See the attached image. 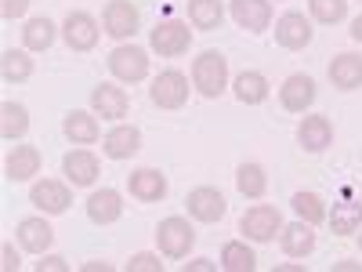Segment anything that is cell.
<instances>
[{
  "label": "cell",
  "instance_id": "cell-30",
  "mask_svg": "<svg viewBox=\"0 0 362 272\" xmlns=\"http://www.w3.org/2000/svg\"><path fill=\"white\" fill-rule=\"evenodd\" d=\"M29 131V113H25V106H18V102H0V135H4L8 142H15V138H22Z\"/></svg>",
  "mask_w": 362,
  "mask_h": 272
},
{
  "label": "cell",
  "instance_id": "cell-23",
  "mask_svg": "<svg viewBox=\"0 0 362 272\" xmlns=\"http://www.w3.org/2000/svg\"><path fill=\"white\" fill-rule=\"evenodd\" d=\"M62 171H66V178L73 181V186H95L98 157L90 153V149H73V153H66V160H62Z\"/></svg>",
  "mask_w": 362,
  "mask_h": 272
},
{
  "label": "cell",
  "instance_id": "cell-24",
  "mask_svg": "<svg viewBox=\"0 0 362 272\" xmlns=\"http://www.w3.org/2000/svg\"><path fill=\"white\" fill-rule=\"evenodd\" d=\"M326 73H329V84L341 87V91H355V87H362V55H351V51L337 55L334 62H329Z\"/></svg>",
  "mask_w": 362,
  "mask_h": 272
},
{
  "label": "cell",
  "instance_id": "cell-28",
  "mask_svg": "<svg viewBox=\"0 0 362 272\" xmlns=\"http://www.w3.org/2000/svg\"><path fill=\"white\" fill-rule=\"evenodd\" d=\"M0 76H4L8 84H25L29 76H33V58H29L25 51L8 47L4 55H0Z\"/></svg>",
  "mask_w": 362,
  "mask_h": 272
},
{
  "label": "cell",
  "instance_id": "cell-38",
  "mask_svg": "<svg viewBox=\"0 0 362 272\" xmlns=\"http://www.w3.org/2000/svg\"><path fill=\"white\" fill-rule=\"evenodd\" d=\"M22 261H18V254H15V247L11 244H4V247H0V268H4V272H15Z\"/></svg>",
  "mask_w": 362,
  "mask_h": 272
},
{
  "label": "cell",
  "instance_id": "cell-20",
  "mask_svg": "<svg viewBox=\"0 0 362 272\" xmlns=\"http://www.w3.org/2000/svg\"><path fill=\"white\" fill-rule=\"evenodd\" d=\"M119 215H124V196L116 189H98L87 196V218L95 225H112L119 222Z\"/></svg>",
  "mask_w": 362,
  "mask_h": 272
},
{
  "label": "cell",
  "instance_id": "cell-21",
  "mask_svg": "<svg viewBox=\"0 0 362 272\" xmlns=\"http://www.w3.org/2000/svg\"><path fill=\"white\" fill-rule=\"evenodd\" d=\"M40 174V149L37 145H15L4 160V178L8 181H29Z\"/></svg>",
  "mask_w": 362,
  "mask_h": 272
},
{
  "label": "cell",
  "instance_id": "cell-22",
  "mask_svg": "<svg viewBox=\"0 0 362 272\" xmlns=\"http://www.w3.org/2000/svg\"><path fill=\"white\" fill-rule=\"evenodd\" d=\"M62 131H66V138H69L73 145H95V142L102 138V128H98L95 113H83V109L66 113V120H62Z\"/></svg>",
  "mask_w": 362,
  "mask_h": 272
},
{
  "label": "cell",
  "instance_id": "cell-3",
  "mask_svg": "<svg viewBox=\"0 0 362 272\" xmlns=\"http://www.w3.org/2000/svg\"><path fill=\"white\" fill-rule=\"evenodd\" d=\"M109 73L119 84H141L148 76V51L138 44H119L109 55Z\"/></svg>",
  "mask_w": 362,
  "mask_h": 272
},
{
  "label": "cell",
  "instance_id": "cell-10",
  "mask_svg": "<svg viewBox=\"0 0 362 272\" xmlns=\"http://www.w3.org/2000/svg\"><path fill=\"white\" fill-rule=\"evenodd\" d=\"M312 22L300 15V11H286V15H279V22H276V44L279 47H286V51H305L308 44H312Z\"/></svg>",
  "mask_w": 362,
  "mask_h": 272
},
{
  "label": "cell",
  "instance_id": "cell-11",
  "mask_svg": "<svg viewBox=\"0 0 362 272\" xmlns=\"http://www.w3.org/2000/svg\"><path fill=\"white\" fill-rule=\"evenodd\" d=\"M185 207H189V215H192L196 222H206V225L221 222V218H225V210H228L225 196H221L218 189H210V186L192 189V193L185 196Z\"/></svg>",
  "mask_w": 362,
  "mask_h": 272
},
{
  "label": "cell",
  "instance_id": "cell-17",
  "mask_svg": "<svg viewBox=\"0 0 362 272\" xmlns=\"http://www.w3.org/2000/svg\"><path fill=\"white\" fill-rule=\"evenodd\" d=\"M138 149H141V131L134 124H119L102 138V153L109 160H131Z\"/></svg>",
  "mask_w": 362,
  "mask_h": 272
},
{
  "label": "cell",
  "instance_id": "cell-12",
  "mask_svg": "<svg viewBox=\"0 0 362 272\" xmlns=\"http://www.w3.org/2000/svg\"><path fill=\"white\" fill-rule=\"evenodd\" d=\"M127 189L141 203H160L167 196V174L156 171V167H138V171L127 174Z\"/></svg>",
  "mask_w": 362,
  "mask_h": 272
},
{
  "label": "cell",
  "instance_id": "cell-33",
  "mask_svg": "<svg viewBox=\"0 0 362 272\" xmlns=\"http://www.w3.org/2000/svg\"><path fill=\"white\" fill-rule=\"evenodd\" d=\"M293 210H297V218H305V222H312V225H319V222H326L329 215H326V200L319 196V193H293Z\"/></svg>",
  "mask_w": 362,
  "mask_h": 272
},
{
  "label": "cell",
  "instance_id": "cell-5",
  "mask_svg": "<svg viewBox=\"0 0 362 272\" xmlns=\"http://www.w3.org/2000/svg\"><path fill=\"white\" fill-rule=\"evenodd\" d=\"M156 244H160V254L167 258H185L196 244V229L185 218H163L156 225Z\"/></svg>",
  "mask_w": 362,
  "mask_h": 272
},
{
  "label": "cell",
  "instance_id": "cell-7",
  "mask_svg": "<svg viewBox=\"0 0 362 272\" xmlns=\"http://www.w3.org/2000/svg\"><path fill=\"white\" fill-rule=\"evenodd\" d=\"M138 22H141V15H138V8L131 4V0H109L105 11H102V26H105V33L112 40L134 37L138 33Z\"/></svg>",
  "mask_w": 362,
  "mask_h": 272
},
{
  "label": "cell",
  "instance_id": "cell-36",
  "mask_svg": "<svg viewBox=\"0 0 362 272\" xmlns=\"http://www.w3.org/2000/svg\"><path fill=\"white\" fill-rule=\"evenodd\" d=\"M29 8V0H0V15L4 18H22Z\"/></svg>",
  "mask_w": 362,
  "mask_h": 272
},
{
  "label": "cell",
  "instance_id": "cell-6",
  "mask_svg": "<svg viewBox=\"0 0 362 272\" xmlns=\"http://www.w3.org/2000/svg\"><path fill=\"white\" fill-rule=\"evenodd\" d=\"M148 98H153L160 109H181L189 102V76L177 69H163L153 87H148Z\"/></svg>",
  "mask_w": 362,
  "mask_h": 272
},
{
  "label": "cell",
  "instance_id": "cell-4",
  "mask_svg": "<svg viewBox=\"0 0 362 272\" xmlns=\"http://www.w3.org/2000/svg\"><path fill=\"white\" fill-rule=\"evenodd\" d=\"M192 44V29L189 26H181L177 18H167V22H156V29L148 33V47H153L156 55L163 58H177V55H185Z\"/></svg>",
  "mask_w": 362,
  "mask_h": 272
},
{
  "label": "cell",
  "instance_id": "cell-43",
  "mask_svg": "<svg viewBox=\"0 0 362 272\" xmlns=\"http://www.w3.org/2000/svg\"><path fill=\"white\" fill-rule=\"evenodd\" d=\"M358 247H362V236H358Z\"/></svg>",
  "mask_w": 362,
  "mask_h": 272
},
{
  "label": "cell",
  "instance_id": "cell-27",
  "mask_svg": "<svg viewBox=\"0 0 362 272\" xmlns=\"http://www.w3.org/2000/svg\"><path fill=\"white\" fill-rule=\"evenodd\" d=\"M329 225H334V232H337V236H351V232H358V229H362V200L334 203Z\"/></svg>",
  "mask_w": 362,
  "mask_h": 272
},
{
  "label": "cell",
  "instance_id": "cell-31",
  "mask_svg": "<svg viewBox=\"0 0 362 272\" xmlns=\"http://www.w3.org/2000/svg\"><path fill=\"white\" fill-rule=\"evenodd\" d=\"M22 44H25V51H47L54 44V22L44 18V15L29 18L25 29H22Z\"/></svg>",
  "mask_w": 362,
  "mask_h": 272
},
{
  "label": "cell",
  "instance_id": "cell-41",
  "mask_svg": "<svg viewBox=\"0 0 362 272\" xmlns=\"http://www.w3.org/2000/svg\"><path fill=\"white\" fill-rule=\"evenodd\" d=\"M351 40H358V44H362V15L351 22Z\"/></svg>",
  "mask_w": 362,
  "mask_h": 272
},
{
  "label": "cell",
  "instance_id": "cell-16",
  "mask_svg": "<svg viewBox=\"0 0 362 272\" xmlns=\"http://www.w3.org/2000/svg\"><path fill=\"white\" fill-rule=\"evenodd\" d=\"M279 247H283L286 258H308L315 251V225L305 222V218H297L293 225H283Z\"/></svg>",
  "mask_w": 362,
  "mask_h": 272
},
{
  "label": "cell",
  "instance_id": "cell-39",
  "mask_svg": "<svg viewBox=\"0 0 362 272\" xmlns=\"http://www.w3.org/2000/svg\"><path fill=\"white\" fill-rule=\"evenodd\" d=\"M181 272H214V261H210V258H196V261H189Z\"/></svg>",
  "mask_w": 362,
  "mask_h": 272
},
{
  "label": "cell",
  "instance_id": "cell-14",
  "mask_svg": "<svg viewBox=\"0 0 362 272\" xmlns=\"http://www.w3.org/2000/svg\"><path fill=\"white\" fill-rule=\"evenodd\" d=\"M232 18L247 33H264L272 26V0H232Z\"/></svg>",
  "mask_w": 362,
  "mask_h": 272
},
{
  "label": "cell",
  "instance_id": "cell-19",
  "mask_svg": "<svg viewBox=\"0 0 362 272\" xmlns=\"http://www.w3.org/2000/svg\"><path fill=\"white\" fill-rule=\"evenodd\" d=\"M15 236H18L22 251L29 254H47V247L54 244V229L47 225V218H22Z\"/></svg>",
  "mask_w": 362,
  "mask_h": 272
},
{
  "label": "cell",
  "instance_id": "cell-9",
  "mask_svg": "<svg viewBox=\"0 0 362 272\" xmlns=\"http://www.w3.org/2000/svg\"><path fill=\"white\" fill-rule=\"evenodd\" d=\"M62 37H66L69 51H90V47L98 44L102 29H98L95 15H87V11H69V15H66V26H62Z\"/></svg>",
  "mask_w": 362,
  "mask_h": 272
},
{
  "label": "cell",
  "instance_id": "cell-15",
  "mask_svg": "<svg viewBox=\"0 0 362 272\" xmlns=\"http://www.w3.org/2000/svg\"><path fill=\"white\" fill-rule=\"evenodd\" d=\"M279 102H283L286 113H305V109L315 102V80L305 76V73L286 76L283 87H279Z\"/></svg>",
  "mask_w": 362,
  "mask_h": 272
},
{
  "label": "cell",
  "instance_id": "cell-34",
  "mask_svg": "<svg viewBox=\"0 0 362 272\" xmlns=\"http://www.w3.org/2000/svg\"><path fill=\"white\" fill-rule=\"evenodd\" d=\"M308 11L322 26H337L348 18V0H308Z\"/></svg>",
  "mask_w": 362,
  "mask_h": 272
},
{
  "label": "cell",
  "instance_id": "cell-35",
  "mask_svg": "<svg viewBox=\"0 0 362 272\" xmlns=\"http://www.w3.org/2000/svg\"><path fill=\"white\" fill-rule=\"evenodd\" d=\"M127 272H163V261H160V254L141 251V254H134V258L127 261Z\"/></svg>",
  "mask_w": 362,
  "mask_h": 272
},
{
  "label": "cell",
  "instance_id": "cell-42",
  "mask_svg": "<svg viewBox=\"0 0 362 272\" xmlns=\"http://www.w3.org/2000/svg\"><path fill=\"white\" fill-rule=\"evenodd\" d=\"M276 272H305V265H276Z\"/></svg>",
  "mask_w": 362,
  "mask_h": 272
},
{
  "label": "cell",
  "instance_id": "cell-37",
  "mask_svg": "<svg viewBox=\"0 0 362 272\" xmlns=\"http://www.w3.org/2000/svg\"><path fill=\"white\" fill-rule=\"evenodd\" d=\"M37 272H69V265L58 254H44V261H37Z\"/></svg>",
  "mask_w": 362,
  "mask_h": 272
},
{
  "label": "cell",
  "instance_id": "cell-26",
  "mask_svg": "<svg viewBox=\"0 0 362 272\" xmlns=\"http://www.w3.org/2000/svg\"><path fill=\"white\" fill-rule=\"evenodd\" d=\"M235 189L239 196H247V200H261L268 193V174L261 164H243L235 171Z\"/></svg>",
  "mask_w": 362,
  "mask_h": 272
},
{
  "label": "cell",
  "instance_id": "cell-13",
  "mask_svg": "<svg viewBox=\"0 0 362 272\" xmlns=\"http://www.w3.org/2000/svg\"><path fill=\"white\" fill-rule=\"evenodd\" d=\"M90 109H95V116H102V120H124L127 109H131V98H127L124 87L98 84L95 91H90Z\"/></svg>",
  "mask_w": 362,
  "mask_h": 272
},
{
  "label": "cell",
  "instance_id": "cell-40",
  "mask_svg": "<svg viewBox=\"0 0 362 272\" xmlns=\"http://www.w3.org/2000/svg\"><path fill=\"white\" fill-rule=\"evenodd\" d=\"M83 268H87V272H98V268H102V272H112L109 261H90V265H83Z\"/></svg>",
  "mask_w": 362,
  "mask_h": 272
},
{
  "label": "cell",
  "instance_id": "cell-2",
  "mask_svg": "<svg viewBox=\"0 0 362 272\" xmlns=\"http://www.w3.org/2000/svg\"><path fill=\"white\" fill-rule=\"evenodd\" d=\"M239 232H243L247 239H254V244H272V239L283 232V215H279V207H272V203L250 207L247 215L239 218Z\"/></svg>",
  "mask_w": 362,
  "mask_h": 272
},
{
  "label": "cell",
  "instance_id": "cell-8",
  "mask_svg": "<svg viewBox=\"0 0 362 272\" xmlns=\"http://www.w3.org/2000/svg\"><path fill=\"white\" fill-rule=\"evenodd\" d=\"M29 203H33L37 210H44V215H66L69 203H73V193L66 181H54V178H44L33 186V193H29Z\"/></svg>",
  "mask_w": 362,
  "mask_h": 272
},
{
  "label": "cell",
  "instance_id": "cell-25",
  "mask_svg": "<svg viewBox=\"0 0 362 272\" xmlns=\"http://www.w3.org/2000/svg\"><path fill=\"white\" fill-rule=\"evenodd\" d=\"M232 95L243 102V106H261V102L268 98V80H264V73L243 69V73L232 80Z\"/></svg>",
  "mask_w": 362,
  "mask_h": 272
},
{
  "label": "cell",
  "instance_id": "cell-32",
  "mask_svg": "<svg viewBox=\"0 0 362 272\" xmlns=\"http://www.w3.org/2000/svg\"><path fill=\"white\" fill-rule=\"evenodd\" d=\"M225 18V8H221V0H189V22L196 29H218Z\"/></svg>",
  "mask_w": 362,
  "mask_h": 272
},
{
  "label": "cell",
  "instance_id": "cell-18",
  "mask_svg": "<svg viewBox=\"0 0 362 272\" xmlns=\"http://www.w3.org/2000/svg\"><path fill=\"white\" fill-rule=\"evenodd\" d=\"M297 142L305 153H322V149L334 145V124L326 116H305L297 128Z\"/></svg>",
  "mask_w": 362,
  "mask_h": 272
},
{
  "label": "cell",
  "instance_id": "cell-29",
  "mask_svg": "<svg viewBox=\"0 0 362 272\" xmlns=\"http://www.w3.org/2000/svg\"><path fill=\"white\" fill-rule=\"evenodd\" d=\"M221 268L225 272H254L257 258H254V251L243 244V239H228V244L221 247Z\"/></svg>",
  "mask_w": 362,
  "mask_h": 272
},
{
  "label": "cell",
  "instance_id": "cell-1",
  "mask_svg": "<svg viewBox=\"0 0 362 272\" xmlns=\"http://www.w3.org/2000/svg\"><path fill=\"white\" fill-rule=\"evenodd\" d=\"M192 87L203 98H221L228 87V58L221 51H199L192 62Z\"/></svg>",
  "mask_w": 362,
  "mask_h": 272
}]
</instances>
